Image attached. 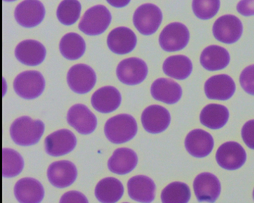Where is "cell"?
I'll return each instance as SVG.
<instances>
[{
  "mask_svg": "<svg viewBox=\"0 0 254 203\" xmlns=\"http://www.w3.org/2000/svg\"><path fill=\"white\" fill-rule=\"evenodd\" d=\"M147 75L148 66L146 62L139 58H126L117 66V77L125 85H139L145 80Z\"/></svg>",
  "mask_w": 254,
  "mask_h": 203,
  "instance_id": "8",
  "label": "cell"
},
{
  "mask_svg": "<svg viewBox=\"0 0 254 203\" xmlns=\"http://www.w3.org/2000/svg\"><path fill=\"white\" fill-rule=\"evenodd\" d=\"M217 163L226 170L240 169L246 163L247 155L244 148L236 142H228L222 144L217 150Z\"/></svg>",
  "mask_w": 254,
  "mask_h": 203,
  "instance_id": "10",
  "label": "cell"
},
{
  "mask_svg": "<svg viewBox=\"0 0 254 203\" xmlns=\"http://www.w3.org/2000/svg\"><path fill=\"white\" fill-rule=\"evenodd\" d=\"M220 1H193L192 9L198 18L206 20L214 17L218 12Z\"/></svg>",
  "mask_w": 254,
  "mask_h": 203,
  "instance_id": "34",
  "label": "cell"
},
{
  "mask_svg": "<svg viewBox=\"0 0 254 203\" xmlns=\"http://www.w3.org/2000/svg\"><path fill=\"white\" fill-rule=\"evenodd\" d=\"M104 131L111 143L124 144L133 139L137 134V123L131 115L119 114L107 121Z\"/></svg>",
  "mask_w": 254,
  "mask_h": 203,
  "instance_id": "2",
  "label": "cell"
},
{
  "mask_svg": "<svg viewBox=\"0 0 254 203\" xmlns=\"http://www.w3.org/2000/svg\"><path fill=\"white\" fill-rule=\"evenodd\" d=\"M124 187L119 179L107 177L97 183L95 195L101 203H116L122 198Z\"/></svg>",
  "mask_w": 254,
  "mask_h": 203,
  "instance_id": "27",
  "label": "cell"
},
{
  "mask_svg": "<svg viewBox=\"0 0 254 203\" xmlns=\"http://www.w3.org/2000/svg\"><path fill=\"white\" fill-rule=\"evenodd\" d=\"M253 198H254V191H253Z\"/></svg>",
  "mask_w": 254,
  "mask_h": 203,
  "instance_id": "39",
  "label": "cell"
},
{
  "mask_svg": "<svg viewBox=\"0 0 254 203\" xmlns=\"http://www.w3.org/2000/svg\"><path fill=\"white\" fill-rule=\"evenodd\" d=\"M112 16L107 7L97 5L88 9L80 21L79 29L87 36L102 34L108 28Z\"/></svg>",
  "mask_w": 254,
  "mask_h": 203,
  "instance_id": "3",
  "label": "cell"
},
{
  "mask_svg": "<svg viewBox=\"0 0 254 203\" xmlns=\"http://www.w3.org/2000/svg\"><path fill=\"white\" fill-rule=\"evenodd\" d=\"M137 38L131 29L126 27H117L109 33L107 46L117 54H126L135 48Z\"/></svg>",
  "mask_w": 254,
  "mask_h": 203,
  "instance_id": "17",
  "label": "cell"
},
{
  "mask_svg": "<svg viewBox=\"0 0 254 203\" xmlns=\"http://www.w3.org/2000/svg\"><path fill=\"white\" fill-rule=\"evenodd\" d=\"M190 40L189 29L179 22L171 23L162 31L159 36V44L167 52L179 51L187 47Z\"/></svg>",
  "mask_w": 254,
  "mask_h": 203,
  "instance_id": "6",
  "label": "cell"
},
{
  "mask_svg": "<svg viewBox=\"0 0 254 203\" xmlns=\"http://www.w3.org/2000/svg\"><path fill=\"white\" fill-rule=\"evenodd\" d=\"M138 163V156L129 148H121L115 150L108 161L109 170L117 175L131 172Z\"/></svg>",
  "mask_w": 254,
  "mask_h": 203,
  "instance_id": "25",
  "label": "cell"
},
{
  "mask_svg": "<svg viewBox=\"0 0 254 203\" xmlns=\"http://www.w3.org/2000/svg\"><path fill=\"white\" fill-rule=\"evenodd\" d=\"M242 137L246 145L254 150V120L248 121L244 125Z\"/></svg>",
  "mask_w": 254,
  "mask_h": 203,
  "instance_id": "36",
  "label": "cell"
},
{
  "mask_svg": "<svg viewBox=\"0 0 254 203\" xmlns=\"http://www.w3.org/2000/svg\"><path fill=\"white\" fill-rule=\"evenodd\" d=\"M15 56L21 63L27 66H38L46 56V50L44 45L38 41L27 40L17 45Z\"/></svg>",
  "mask_w": 254,
  "mask_h": 203,
  "instance_id": "20",
  "label": "cell"
},
{
  "mask_svg": "<svg viewBox=\"0 0 254 203\" xmlns=\"http://www.w3.org/2000/svg\"><path fill=\"white\" fill-rule=\"evenodd\" d=\"M122 98L116 88L107 86L101 88L93 93L91 104L97 112L108 114L116 110L120 106Z\"/></svg>",
  "mask_w": 254,
  "mask_h": 203,
  "instance_id": "21",
  "label": "cell"
},
{
  "mask_svg": "<svg viewBox=\"0 0 254 203\" xmlns=\"http://www.w3.org/2000/svg\"><path fill=\"white\" fill-rule=\"evenodd\" d=\"M185 148L193 157H206L212 152L214 142L212 135L201 129L191 131L185 139Z\"/></svg>",
  "mask_w": 254,
  "mask_h": 203,
  "instance_id": "19",
  "label": "cell"
},
{
  "mask_svg": "<svg viewBox=\"0 0 254 203\" xmlns=\"http://www.w3.org/2000/svg\"><path fill=\"white\" fill-rule=\"evenodd\" d=\"M240 83L244 91L254 96V64L247 66L242 72Z\"/></svg>",
  "mask_w": 254,
  "mask_h": 203,
  "instance_id": "35",
  "label": "cell"
},
{
  "mask_svg": "<svg viewBox=\"0 0 254 203\" xmlns=\"http://www.w3.org/2000/svg\"><path fill=\"white\" fill-rule=\"evenodd\" d=\"M127 187L130 198L136 202L150 203L155 198L156 185L149 177L144 175L132 177Z\"/></svg>",
  "mask_w": 254,
  "mask_h": 203,
  "instance_id": "22",
  "label": "cell"
},
{
  "mask_svg": "<svg viewBox=\"0 0 254 203\" xmlns=\"http://www.w3.org/2000/svg\"><path fill=\"white\" fill-rule=\"evenodd\" d=\"M229 116V110L225 106L210 104L201 111L200 120L203 126L211 130H218L225 126Z\"/></svg>",
  "mask_w": 254,
  "mask_h": 203,
  "instance_id": "28",
  "label": "cell"
},
{
  "mask_svg": "<svg viewBox=\"0 0 254 203\" xmlns=\"http://www.w3.org/2000/svg\"><path fill=\"white\" fill-rule=\"evenodd\" d=\"M68 124L80 134L88 135L97 128V119L95 115L85 105L77 104L70 108L67 112Z\"/></svg>",
  "mask_w": 254,
  "mask_h": 203,
  "instance_id": "14",
  "label": "cell"
},
{
  "mask_svg": "<svg viewBox=\"0 0 254 203\" xmlns=\"http://www.w3.org/2000/svg\"><path fill=\"white\" fill-rule=\"evenodd\" d=\"M213 34L220 42L233 44L240 40L243 33V25L238 17L225 15L219 17L213 25Z\"/></svg>",
  "mask_w": 254,
  "mask_h": 203,
  "instance_id": "7",
  "label": "cell"
},
{
  "mask_svg": "<svg viewBox=\"0 0 254 203\" xmlns=\"http://www.w3.org/2000/svg\"><path fill=\"white\" fill-rule=\"evenodd\" d=\"M77 145V138L71 131L63 129L49 135L45 140L46 153L54 157L67 155Z\"/></svg>",
  "mask_w": 254,
  "mask_h": 203,
  "instance_id": "11",
  "label": "cell"
},
{
  "mask_svg": "<svg viewBox=\"0 0 254 203\" xmlns=\"http://www.w3.org/2000/svg\"><path fill=\"white\" fill-rule=\"evenodd\" d=\"M192 61L185 55L169 56L164 62L163 69L165 75L177 80H185L192 73Z\"/></svg>",
  "mask_w": 254,
  "mask_h": 203,
  "instance_id": "29",
  "label": "cell"
},
{
  "mask_svg": "<svg viewBox=\"0 0 254 203\" xmlns=\"http://www.w3.org/2000/svg\"><path fill=\"white\" fill-rule=\"evenodd\" d=\"M237 10L244 16L254 15V1H241L238 3Z\"/></svg>",
  "mask_w": 254,
  "mask_h": 203,
  "instance_id": "38",
  "label": "cell"
},
{
  "mask_svg": "<svg viewBox=\"0 0 254 203\" xmlns=\"http://www.w3.org/2000/svg\"><path fill=\"white\" fill-rule=\"evenodd\" d=\"M48 177L53 186L66 188L71 186L77 179V167L67 160L54 162L48 168Z\"/></svg>",
  "mask_w": 254,
  "mask_h": 203,
  "instance_id": "15",
  "label": "cell"
},
{
  "mask_svg": "<svg viewBox=\"0 0 254 203\" xmlns=\"http://www.w3.org/2000/svg\"><path fill=\"white\" fill-rule=\"evenodd\" d=\"M24 167L22 156L14 150L3 148L2 150V175L12 178L20 174Z\"/></svg>",
  "mask_w": 254,
  "mask_h": 203,
  "instance_id": "31",
  "label": "cell"
},
{
  "mask_svg": "<svg viewBox=\"0 0 254 203\" xmlns=\"http://www.w3.org/2000/svg\"><path fill=\"white\" fill-rule=\"evenodd\" d=\"M150 93L156 101L165 104H174L181 99L183 90L181 86L173 80L161 78L152 83Z\"/></svg>",
  "mask_w": 254,
  "mask_h": 203,
  "instance_id": "24",
  "label": "cell"
},
{
  "mask_svg": "<svg viewBox=\"0 0 254 203\" xmlns=\"http://www.w3.org/2000/svg\"><path fill=\"white\" fill-rule=\"evenodd\" d=\"M85 41L77 33H67L61 40L60 52L66 59L71 60L79 59L85 53Z\"/></svg>",
  "mask_w": 254,
  "mask_h": 203,
  "instance_id": "30",
  "label": "cell"
},
{
  "mask_svg": "<svg viewBox=\"0 0 254 203\" xmlns=\"http://www.w3.org/2000/svg\"><path fill=\"white\" fill-rule=\"evenodd\" d=\"M15 198L19 203H40L44 198V187L36 179H21L14 187Z\"/></svg>",
  "mask_w": 254,
  "mask_h": 203,
  "instance_id": "23",
  "label": "cell"
},
{
  "mask_svg": "<svg viewBox=\"0 0 254 203\" xmlns=\"http://www.w3.org/2000/svg\"><path fill=\"white\" fill-rule=\"evenodd\" d=\"M171 117L167 109L160 105H151L141 115L142 126L152 134H160L165 131L171 124Z\"/></svg>",
  "mask_w": 254,
  "mask_h": 203,
  "instance_id": "13",
  "label": "cell"
},
{
  "mask_svg": "<svg viewBox=\"0 0 254 203\" xmlns=\"http://www.w3.org/2000/svg\"><path fill=\"white\" fill-rule=\"evenodd\" d=\"M60 203H89V201L83 193L77 191H71L63 195Z\"/></svg>",
  "mask_w": 254,
  "mask_h": 203,
  "instance_id": "37",
  "label": "cell"
},
{
  "mask_svg": "<svg viewBox=\"0 0 254 203\" xmlns=\"http://www.w3.org/2000/svg\"><path fill=\"white\" fill-rule=\"evenodd\" d=\"M163 21V13L152 3H145L138 7L133 15V23L138 32L144 36L154 34Z\"/></svg>",
  "mask_w": 254,
  "mask_h": 203,
  "instance_id": "5",
  "label": "cell"
},
{
  "mask_svg": "<svg viewBox=\"0 0 254 203\" xmlns=\"http://www.w3.org/2000/svg\"><path fill=\"white\" fill-rule=\"evenodd\" d=\"M45 131V124L42 120H33L29 116L16 119L10 127V136L15 144L30 146L38 144Z\"/></svg>",
  "mask_w": 254,
  "mask_h": 203,
  "instance_id": "1",
  "label": "cell"
},
{
  "mask_svg": "<svg viewBox=\"0 0 254 203\" xmlns=\"http://www.w3.org/2000/svg\"><path fill=\"white\" fill-rule=\"evenodd\" d=\"M46 88V81L40 72L27 71L17 75L13 81V89L19 97L32 100L40 97Z\"/></svg>",
  "mask_w": 254,
  "mask_h": 203,
  "instance_id": "4",
  "label": "cell"
},
{
  "mask_svg": "<svg viewBox=\"0 0 254 203\" xmlns=\"http://www.w3.org/2000/svg\"><path fill=\"white\" fill-rule=\"evenodd\" d=\"M193 186L199 202L214 203L220 197V181L212 173H202L198 175L194 179Z\"/></svg>",
  "mask_w": 254,
  "mask_h": 203,
  "instance_id": "16",
  "label": "cell"
},
{
  "mask_svg": "<svg viewBox=\"0 0 254 203\" xmlns=\"http://www.w3.org/2000/svg\"><path fill=\"white\" fill-rule=\"evenodd\" d=\"M190 197V189L186 183L173 182L162 191L161 201L163 203H188Z\"/></svg>",
  "mask_w": 254,
  "mask_h": 203,
  "instance_id": "32",
  "label": "cell"
},
{
  "mask_svg": "<svg viewBox=\"0 0 254 203\" xmlns=\"http://www.w3.org/2000/svg\"><path fill=\"white\" fill-rule=\"evenodd\" d=\"M81 11V3L76 0H65L60 3L57 10V17L60 23L71 25L77 22Z\"/></svg>",
  "mask_w": 254,
  "mask_h": 203,
  "instance_id": "33",
  "label": "cell"
},
{
  "mask_svg": "<svg viewBox=\"0 0 254 203\" xmlns=\"http://www.w3.org/2000/svg\"><path fill=\"white\" fill-rule=\"evenodd\" d=\"M46 9L44 4L36 0H26L19 3L15 9V20L21 26L33 28L44 20Z\"/></svg>",
  "mask_w": 254,
  "mask_h": 203,
  "instance_id": "12",
  "label": "cell"
},
{
  "mask_svg": "<svg viewBox=\"0 0 254 203\" xmlns=\"http://www.w3.org/2000/svg\"><path fill=\"white\" fill-rule=\"evenodd\" d=\"M200 60L201 64L207 71H217L225 69L230 63V56L225 48L210 46L203 51Z\"/></svg>",
  "mask_w": 254,
  "mask_h": 203,
  "instance_id": "26",
  "label": "cell"
},
{
  "mask_svg": "<svg viewBox=\"0 0 254 203\" xmlns=\"http://www.w3.org/2000/svg\"><path fill=\"white\" fill-rule=\"evenodd\" d=\"M67 83L75 93L83 95L91 91L95 87L97 76L91 66L77 64L72 66L67 73Z\"/></svg>",
  "mask_w": 254,
  "mask_h": 203,
  "instance_id": "9",
  "label": "cell"
},
{
  "mask_svg": "<svg viewBox=\"0 0 254 203\" xmlns=\"http://www.w3.org/2000/svg\"></svg>",
  "mask_w": 254,
  "mask_h": 203,
  "instance_id": "40",
  "label": "cell"
},
{
  "mask_svg": "<svg viewBox=\"0 0 254 203\" xmlns=\"http://www.w3.org/2000/svg\"><path fill=\"white\" fill-rule=\"evenodd\" d=\"M236 84L234 80L227 75L213 76L207 80L204 85V91L209 99L227 101L233 97L236 92Z\"/></svg>",
  "mask_w": 254,
  "mask_h": 203,
  "instance_id": "18",
  "label": "cell"
}]
</instances>
